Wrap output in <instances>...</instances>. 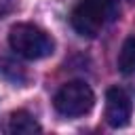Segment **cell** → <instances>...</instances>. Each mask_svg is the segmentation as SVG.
<instances>
[{"mask_svg":"<svg viewBox=\"0 0 135 135\" xmlns=\"http://www.w3.org/2000/svg\"><path fill=\"white\" fill-rule=\"evenodd\" d=\"M118 17L116 0H78L72 8L70 23L74 32L82 38H97L108 23Z\"/></svg>","mask_w":135,"mask_h":135,"instance_id":"1","label":"cell"},{"mask_svg":"<svg viewBox=\"0 0 135 135\" xmlns=\"http://www.w3.org/2000/svg\"><path fill=\"white\" fill-rule=\"evenodd\" d=\"M8 44L19 57L30 61L44 59L55 51L53 38L34 23H15L8 32Z\"/></svg>","mask_w":135,"mask_h":135,"instance_id":"2","label":"cell"},{"mask_svg":"<svg viewBox=\"0 0 135 135\" xmlns=\"http://www.w3.org/2000/svg\"><path fill=\"white\" fill-rule=\"evenodd\" d=\"M53 105L61 116L68 118H76V116H84L93 110L95 105V93L93 89L82 82V80H72L65 82L53 97Z\"/></svg>","mask_w":135,"mask_h":135,"instance_id":"3","label":"cell"},{"mask_svg":"<svg viewBox=\"0 0 135 135\" xmlns=\"http://www.w3.org/2000/svg\"><path fill=\"white\" fill-rule=\"evenodd\" d=\"M131 112H133V103H131L129 93L120 86L108 89V93H105V122L112 129H122L129 124Z\"/></svg>","mask_w":135,"mask_h":135,"instance_id":"4","label":"cell"},{"mask_svg":"<svg viewBox=\"0 0 135 135\" xmlns=\"http://www.w3.org/2000/svg\"><path fill=\"white\" fill-rule=\"evenodd\" d=\"M2 131L6 135H34V133H40L42 127L38 124V120L25 112V110H15L11 112L4 122H2Z\"/></svg>","mask_w":135,"mask_h":135,"instance_id":"5","label":"cell"},{"mask_svg":"<svg viewBox=\"0 0 135 135\" xmlns=\"http://www.w3.org/2000/svg\"><path fill=\"white\" fill-rule=\"evenodd\" d=\"M118 70L127 76H133L135 74V34H131L122 46H120V53H118Z\"/></svg>","mask_w":135,"mask_h":135,"instance_id":"6","label":"cell"},{"mask_svg":"<svg viewBox=\"0 0 135 135\" xmlns=\"http://www.w3.org/2000/svg\"><path fill=\"white\" fill-rule=\"evenodd\" d=\"M0 74H2L8 82H13V84H23V82L27 80L25 70H23L19 63H15L13 59H0Z\"/></svg>","mask_w":135,"mask_h":135,"instance_id":"7","label":"cell"},{"mask_svg":"<svg viewBox=\"0 0 135 135\" xmlns=\"http://www.w3.org/2000/svg\"><path fill=\"white\" fill-rule=\"evenodd\" d=\"M13 4H15V0H0V17H2L6 11H11Z\"/></svg>","mask_w":135,"mask_h":135,"instance_id":"8","label":"cell"}]
</instances>
